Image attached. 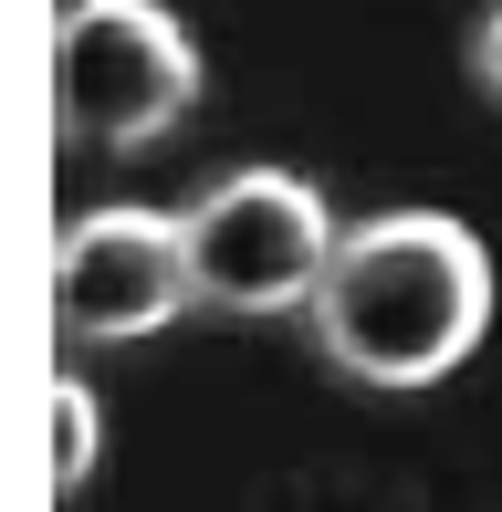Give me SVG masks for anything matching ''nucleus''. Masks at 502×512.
<instances>
[{
	"label": "nucleus",
	"mask_w": 502,
	"mask_h": 512,
	"mask_svg": "<svg viewBox=\"0 0 502 512\" xmlns=\"http://www.w3.org/2000/svg\"><path fill=\"white\" fill-rule=\"evenodd\" d=\"M335 241L325 199L283 168H231L220 189H199L178 209V251H189V293L210 314H293L314 304Z\"/></svg>",
	"instance_id": "7ed1b4c3"
},
{
	"label": "nucleus",
	"mask_w": 502,
	"mask_h": 512,
	"mask_svg": "<svg viewBox=\"0 0 502 512\" xmlns=\"http://www.w3.org/2000/svg\"><path fill=\"white\" fill-rule=\"evenodd\" d=\"M178 304H199V293L178 220H157V209H95L53 241V324L74 345H136Z\"/></svg>",
	"instance_id": "20e7f679"
},
{
	"label": "nucleus",
	"mask_w": 502,
	"mask_h": 512,
	"mask_svg": "<svg viewBox=\"0 0 502 512\" xmlns=\"http://www.w3.org/2000/svg\"><path fill=\"white\" fill-rule=\"evenodd\" d=\"M95 450H105V418H95V398H84L74 377H53V481L74 492L84 471H95Z\"/></svg>",
	"instance_id": "39448f33"
},
{
	"label": "nucleus",
	"mask_w": 502,
	"mask_h": 512,
	"mask_svg": "<svg viewBox=\"0 0 502 512\" xmlns=\"http://www.w3.org/2000/svg\"><path fill=\"white\" fill-rule=\"evenodd\" d=\"M304 314L356 387H440L492 335V251L450 209H387L335 241Z\"/></svg>",
	"instance_id": "f257e3e1"
},
{
	"label": "nucleus",
	"mask_w": 502,
	"mask_h": 512,
	"mask_svg": "<svg viewBox=\"0 0 502 512\" xmlns=\"http://www.w3.org/2000/svg\"><path fill=\"white\" fill-rule=\"evenodd\" d=\"M199 95V42L168 0H63L53 21V115L84 147H147Z\"/></svg>",
	"instance_id": "f03ea898"
},
{
	"label": "nucleus",
	"mask_w": 502,
	"mask_h": 512,
	"mask_svg": "<svg viewBox=\"0 0 502 512\" xmlns=\"http://www.w3.org/2000/svg\"><path fill=\"white\" fill-rule=\"evenodd\" d=\"M471 84H482V95L502 105V0L482 11V32H471Z\"/></svg>",
	"instance_id": "423d86ee"
}]
</instances>
